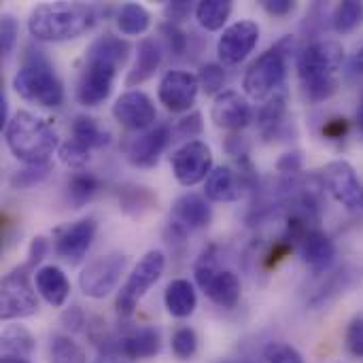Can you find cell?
Instances as JSON below:
<instances>
[{
    "mask_svg": "<svg viewBox=\"0 0 363 363\" xmlns=\"http://www.w3.org/2000/svg\"><path fill=\"white\" fill-rule=\"evenodd\" d=\"M238 170L232 166H217L206 179V198L213 202H236L240 200L242 191L255 183L253 168L247 157L238 160Z\"/></svg>",
    "mask_w": 363,
    "mask_h": 363,
    "instance_id": "30bf717a",
    "label": "cell"
},
{
    "mask_svg": "<svg viewBox=\"0 0 363 363\" xmlns=\"http://www.w3.org/2000/svg\"><path fill=\"white\" fill-rule=\"evenodd\" d=\"M200 289L208 296L213 304L221 308H234L242 296L240 279L232 270H223V268L213 277H208L204 283H200Z\"/></svg>",
    "mask_w": 363,
    "mask_h": 363,
    "instance_id": "44dd1931",
    "label": "cell"
},
{
    "mask_svg": "<svg viewBox=\"0 0 363 363\" xmlns=\"http://www.w3.org/2000/svg\"><path fill=\"white\" fill-rule=\"evenodd\" d=\"M259 26L251 19H240L223 30L217 43V53L223 64H240L257 45Z\"/></svg>",
    "mask_w": 363,
    "mask_h": 363,
    "instance_id": "4fadbf2b",
    "label": "cell"
},
{
    "mask_svg": "<svg viewBox=\"0 0 363 363\" xmlns=\"http://www.w3.org/2000/svg\"><path fill=\"white\" fill-rule=\"evenodd\" d=\"M294 49H296V40L287 36L279 40L272 49L264 51L245 72L242 87L247 96L255 100H264L270 98L274 91H279L283 87L287 74V60Z\"/></svg>",
    "mask_w": 363,
    "mask_h": 363,
    "instance_id": "8992f818",
    "label": "cell"
},
{
    "mask_svg": "<svg viewBox=\"0 0 363 363\" xmlns=\"http://www.w3.org/2000/svg\"><path fill=\"white\" fill-rule=\"evenodd\" d=\"M151 26V15L143 4L136 2H128L121 6L119 15H117V28L121 30V34L125 36H138L145 34Z\"/></svg>",
    "mask_w": 363,
    "mask_h": 363,
    "instance_id": "4dcf8cb0",
    "label": "cell"
},
{
    "mask_svg": "<svg viewBox=\"0 0 363 363\" xmlns=\"http://www.w3.org/2000/svg\"><path fill=\"white\" fill-rule=\"evenodd\" d=\"M357 125H359V132L363 130V98L359 102V108H357Z\"/></svg>",
    "mask_w": 363,
    "mask_h": 363,
    "instance_id": "f5cc1de1",
    "label": "cell"
},
{
    "mask_svg": "<svg viewBox=\"0 0 363 363\" xmlns=\"http://www.w3.org/2000/svg\"><path fill=\"white\" fill-rule=\"evenodd\" d=\"M172 217H174V225H179L181 230L187 232V230L206 228L211 223L213 211H211L206 198H202L198 194H183L172 204Z\"/></svg>",
    "mask_w": 363,
    "mask_h": 363,
    "instance_id": "ffe728a7",
    "label": "cell"
},
{
    "mask_svg": "<svg viewBox=\"0 0 363 363\" xmlns=\"http://www.w3.org/2000/svg\"><path fill=\"white\" fill-rule=\"evenodd\" d=\"M264 357L268 363H304L302 355L285 342H270L264 349Z\"/></svg>",
    "mask_w": 363,
    "mask_h": 363,
    "instance_id": "ab89813d",
    "label": "cell"
},
{
    "mask_svg": "<svg viewBox=\"0 0 363 363\" xmlns=\"http://www.w3.org/2000/svg\"><path fill=\"white\" fill-rule=\"evenodd\" d=\"M0 363H30L28 359H19V357H4L2 355V362Z\"/></svg>",
    "mask_w": 363,
    "mask_h": 363,
    "instance_id": "db71d44e",
    "label": "cell"
},
{
    "mask_svg": "<svg viewBox=\"0 0 363 363\" xmlns=\"http://www.w3.org/2000/svg\"><path fill=\"white\" fill-rule=\"evenodd\" d=\"M285 113H287V94L281 87L262 104V108L257 113V130H259L262 138L270 140L279 134L283 119H285Z\"/></svg>",
    "mask_w": 363,
    "mask_h": 363,
    "instance_id": "484cf974",
    "label": "cell"
},
{
    "mask_svg": "<svg viewBox=\"0 0 363 363\" xmlns=\"http://www.w3.org/2000/svg\"><path fill=\"white\" fill-rule=\"evenodd\" d=\"M200 83L198 77L185 70H168L157 87L160 102L172 113H185L194 106Z\"/></svg>",
    "mask_w": 363,
    "mask_h": 363,
    "instance_id": "5bb4252c",
    "label": "cell"
},
{
    "mask_svg": "<svg viewBox=\"0 0 363 363\" xmlns=\"http://www.w3.org/2000/svg\"><path fill=\"white\" fill-rule=\"evenodd\" d=\"M253 113L245 96H240L234 89L221 91L211 108V119L215 121L217 128L228 130V132H238L249 125Z\"/></svg>",
    "mask_w": 363,
    "mask_h": 363,
    "instance_id": "ac0fdd59",
    "label": "cell"
},
{
    "mask_svg": "<svg viewBox=\"0 0 363 363\" xmlns=\"http://www.w3.org/2000/svg\"><path fill=\"white\" fill-rule=\"evenodd\" d=\"M17 34H19V30H17L15 17L4 13L2 19H0V49H2V55H9L13 51V47L17 43Z\"/></svg>",
    "mask_w": 363,
    "mask_h": 363,
    "instance_id": "b9f144b4",
    "label": "cell"
},
{
    "mask_svg": "<svg viewBox=\"0 0 363 363\" xmlns=\"http://www.w3.org/2000/svg\"><path fill=\"white\" fill-rule=\"evenodd\" d=\"M232 13V2L230 0H200L196 4V17L200 26L208 32H217L223 28Z\"/></svg>",
    "mask_w": 363,
    "mask_h": 363,
    "instance_id": "f546056e",
    "label": "cell"
},
{
    "mask_svg": "<svg viewBox=\"0 0 363 363\" xmlns=\"http://www.w3.org/2000/svg\"><path fill=\"white\" fill-rule=\"evenodd\" d=\"M119 202H121V208L132 215V217H140L143 213L151 211L157 202L155 194L149 191L147 187H136V185H130V187H123L119 191Z\"/></svg>",
    "mask_w": 363,
    "mask_h": 363,
    "instance_id": "d6a6232c",
    "label": "cell"
},
{
    "mask_svg": "<svg viewBox=\"0 0 363 363\" xmlns=\"http://www.w3.org/2000/svg\"><path fill=\"white\" fill-rule=\"evenodd\" d=\"M198 83H200V89L206 94V96H219L223 85H225V70L223 66L219 64H204L198 72Z\"/></svg>",
    "mask_w": 363,
    "mask_h": 363,
    "instance_id": "d590c367",
    "label": "cell"
},
{
    "mask_svg": "<svg viewBox=\"0 0 363 363\" xmlns=\"http://www.w3.org/2000/svg\"><path fill=\"white\" fill-rule=\"evenodd\" d=\"M300 168H302V160H300L298 153H287V155H283L279 160V172H283L287 177L289 174H298Z\"/></svg>",
    "mask_w": 363,
    "mask_h": 363,
    "instance_id": "c3c4849f",
    "label": "cell"
},
{
    "mask_svg": "<svg viewBox=\"0 0 363 363\" xmlns=\"http://www.w3.org/2000/svg\"><path fill=\"white\" fill-rule=\"evenodd\" d=\"M96 23V11L83 2H47L32 9L28 17V30L36 40L62 43L72 40L91 30Z\"/></svg>",
    "mask_w": 363,
    "mask_h": 363,
    "instance_id": "3957f363",
    "label": "cell"
},
{
    "mask_svg": "<svg viewBox=\"0 0 363 363\" xmlns=\"http://www.w3.org/2000/svg\"><path fill=\"white\" fill-rule=\"evenodd\" d=\"M72 138L87 149H102L111 143V132L104 130L94 117L77 115L72 121Z\"/></svg>",
    "mask_w": 363,
    "mask_h": 363,
    "instance_id": "83f0119b",
    "label": "cell"
},
{
    "mask_svg": "<svg viewBox=\"0 0 363 363\" xmlns=\"http://www.w3.org/2000/svg\"><path fill=\"white\" fill-rule=\"evenodd\" d=\"M363 6L362 2H355V0H347V2H340L334 11V30L338 34H349L353 32L359 21H362Z\"/></svg>",
    "mask_w": 363,
    "mask_h": 363,
    "instance_id": "e575fe53",
    "label": "cell"
},
{
    "mask_svg": "<svg viewBox=\"0 0 363 363\" xmlns=\"http://www.w3.org/2000/svg\"><path fill=\"white\" fill-rule=\"evenodd\" d=\"M128 262L130 259L125 253H106V255L94 257L79 274L81 291L91 300L106 298L119 285V279L125 272Z\"/></svg>",
    "mask_w": 363,
    "mask_h": 363,
    "instance_id": "9c48e42d",
    "label": "cell"
},
{
    "mask_svg": "<svg viewBox=\"0 0 363 363\" xmlns=\"http://www.w3.org/2000/svg\"><path fill=\"white\" fill-rule=\"evenodd\" d=\"M113 115L128 130H149L157 117L153 100L138 89L121 94L113 104Z\"/></svg>",
    "mask_w": 363,
    "mask_h": 363,
    "instance_id": "2e32d148",
    "label": "cell"
},
{
    "mask_svg": "<svg viewBox=\"0 0 363 363\" xmlns=\"http://www.w3.org/2000/svg\"><path fill=\"white\" fill-rule=\"evenodd\" d=\"M30 266H17L11 270L0 285V319L13 321V319H26L36 315L38 300L34 294V287L30 283Z\"/></svg>",
    "mask_w": 363,
    "mask_h": 363,
    "instance_id": "ba28073f",
    "label": "cell"
},
{
    "mask_svg": "<svg viewBox=\"0 0 363 363\" xmlns=\"http://www.w3.org/2000/svg\"><path fill=\"white\" fill-rule=\"evenodd\" d=\"M89 153H91V149H87L85 145H81V143L74 140V138L66 140V143L60 145V149H57L60 160H62L68 168H74V170H81L83 166H87V162H89V157H91Z\"/></svg>",
    "mask_w": 363,
    "mask_h": 363,
    "instance_id": "8d00e7d4",
    "label": "cell"
},
{
    "mask_svg": "<svg viewBox=\"0 0 363 363\" xmlns=\"http://www.w3.org/2000/svg\"><path fill=\"white\" fill-rule=\"evenodd\" d=\"M98 189L100 181L91 172H74L68 181V202L72 208H81L96 196Z\"/></svg>",
    "mask_w": 363,
    "mask_h": 363,
    "instance_id": "1f68e13d",
    "label": "cell"
},
{
    "mask_svg": "<svg viewBox=\"0 0 363 363\" xmlns=\"http://www.w3.org/2000/svg\"><path fill=\"white\" fill-rule=\"evenodd\" d=\"M202 132V115L198 111L185 115L179 123H177V134L181 138H196Z\"/></svg>",
    "mask_w": 363,
    "mask_h": 363,
    "instance_id": "ee69618b",
    "label": "cell"
},
{
    "mask_svg": "<svg viewBox=\"0 0 363 363\" xmlns=\"http://www.w3.org/2000/svg\"><path fill=\"white\" fill-rule=\"evenodd\" d=\"M4 140L9 151L26 166L49 164L53 151L60 149V138L53 125L30 111H19L11 117L4 130Z\"/></svg>",
    "mask_w": 363,
    "mask_h": 363,
    "instance_id": "277c9868",
    "label": "cell"
},
{
    "mask_svg": "<svg viewBox=\"0 0 363 363\" xmlns=\"http://www.w3.org/2000/svg\"><path fill=\"white\" fill-rule=\"evenodd\" d=\"M357 274H359L357 268H342V270L334 272V274H332V277L313 294V298L308 300V304H311L313 308H323V306L332 304L340 294H345V291L355 283Z\"/></svg>",
    "mask_w": 363,
    "mask_h": 363,
    "instance_id": "4316f807",
    "label": "cell"
},
{
    "mask_svg": "<svg viewBox=\"0 0 363 363\" xmlns=\"http://www.w3.org/2000/svg\"><path fill=\"white\" fill-rule=\"evenodd\" d=\"M351 70H353V72H363V47L353 55V60H351Z\"/></svg>",
    "mask_w": 363,
    "mask_h": 363,
    "instance_id": "816d5d0a",
    "label": "cell"
},
{
    "mask_svg": "<svg viewBox=\"0 0 363 363\" xmlns=\"http://www.w3.org/2000/svg\"><path fill=\"white\" fill-rule=\"evenodd\" d=\"M94 236H96V219L87 217L68 223L55 232V253L70 266H77L87 255Z\"/></svg>",
    "mask_w": 363,
    "mask_h": 363,
    "instance_id": "9a60e30c",
    "label": "cell"
},
{
    "mask_svg": "<svg viewBox=\"0 0 363 363\" xmlns=\"http://www.w3.org/2000/svg\"><path fill=\"white\" fill-rule=\"evenodd\" d=\"M34 338L32 334L21 328V325H9L2 332V355L4 357H19V359H30L34 353Z\"/></svg>",
    "mask_w": 363,
    "mask_h": 363,
    "instance_id": "f1b7e54d",
    "label": "cell"
},
{
    "mask_svg": "<svg viewBox=\"0 0 363 363\" xmlns=\"http://www.w3.org/2000/svg\"><path fill=\"white\" fill-rule=\"evenodd\" d=\"M164 304H166V311L177 319L191 317L198 306V296H196L194 285L185 279L170 281L164 291Z\"/></svg>",
    "mask_w": 363,
    "mask_h": 363,
    "instance_id": "d4e9b609",
    "label": "cell"
},
{
    "mask_svg": "<svg viewBox=\"0 0 363 363\" xmlns=\"http://www.w3.org/2000/svg\"><path fill=\"white\" fill-rule=\"evenodd\" d=\"M345 345H347V351L353 357H363V315L355 317L349 323L347 336H345Z\"/></svg>",
    "mask_w": 363,
    "mask_h": 363,
    "instance_id": "60d3db41",
    "label": "cell"
},
{
    "mask_svg": "<svg viewBox=\"0 0 363 363\" xmlns=\"http://www.w3.org/2000/svg\"><path fill=\"white\" fill-rule=\"evenodd\" d=\"M342 60L345 47L338 40H315L298 53V77L306 100L321 102L336 94Z\"/></svg>",
    "mask_w": 363,
    "mask_h": 363,
    "instance_id": "7a4b0ae2",
    "label": "cell"
},
{
    "mask_svg": "<svg viewBox=\"0 0 363 363\" xmlns=\"http://www.w3.org/2000/svg\"><path fill=\"white\" fill-rule=\"evenodd\" d=\"M160 34L164 38V43L168 45V49L174 53V55H181L187 47V36L174 26V23H164L160 28Z\"/></svg>",
    "mask_w": 363,
    "mask_h": 363,
    "instance_id": "7bdbcfd3",
    "label": "cell"
},
{
    "mask_svg": "<svg viewBox=\"0 0 363 363\" xmlns=\"http://www.w3.org/2000/svg\"><path fill=\"white\" fill-rule=\"evenodd\" d=\"M191 2H187V0H174V2H168L166 4V9H164V13H166V17H168V23H179V21H185L187 17H189V13H191Z\"/></svg>",
    "mask_w": 363,
    "mask_h": 363,
    "instance_id": "f6af8a7d",
    "label": "cell"
},
{
    "mask_svg": "<svg viewBox=\"0 0 363 363\" xmlns=\"http://www.w3.org/2000/svg\"><path fill=\"white\" fill-rule=\"evenodd\" d=\"M262 6L274 17H285L296 9V2L294 0H262Z\"/></svg>",
    "mask_w": 363,
    "mask_h": 363,
    "instance_id": "7dc6e473",
    "label": "cell"
},
{
    "mask_svg": "<svg viewBox=\"0 0 363 363\" xmlns=\"http://www.w3.org/2000/svg\"><path fill=\"white\" fill-rule=\"evenodd\" d=\"M51 166L49 164H36V166H26L23 170H17L11 177V187L13 189H28L38 183H43L49 177Z\"/></svg>",
    "mask_w": 363,
    "mask_h": 363,
    "instance_id": "74e56055",
    "label": "cell"
},
{
    "mask_svg": "<svg viewBox=\"0 0 363 363\" xmlns=\"http://www.w3.org/2000/svg\"><path fill=\"white\" fill-rule=\"evenodd\" d=\"M49 363H87V357L70 336L55 334L49 340Z\"/></svg>",
    "mask_w": 363,
    "mask_h": 363,
    "instance_id": "836d02e7",
    "label": "cell"
},
{
    "mask_svg": "<svg viewBox=\"0 0 363 363\" xmlns=\"http://www.w3.org/2000/svg\"><path fill=\"white\" fill-rule=\"evenodd\" d=\"M298 251H300L302 262L315 274L325 272L334 264V257H336V245H334V240L323 230H319V228H313V230H308L302 236V240L298 242Z\"/></svg>",
    "mask_w": 363,
    "mask_h": 363,
    "instance_id": "d6986e66",
    "label": "cell"
},
{
    "mask_svg": "<svg viewBox=\"0 0 363 363\" xmlns=\"http://www.w3.org/2000/svg\"><path fill=\"white\" fill-rule=\"evenodd\" d=\"M117 349L128 359H149V357H155L160 353L162 334H160V330L145 325V328H138V330L125 334L119 340Z\"/></svg>",
    "mask_w": 363,
    "mask_h": 363,
    "instance_id": "7402d4cb",
    "label": "cell"
},
{
    "mask_svg": "<svg viewBox=\"0 0 363 363\" xmlns=\"http://www.w3.org/2000/svg\"><path fill=\"white\" fill-rule=\"evenodd\" d=\"M13 89L23 100L45 108H55L64 102L62 81L51 60L38 49L26 51L21 66L13 77Z\"/></svg>",
    "mask_w": 363,
    "mask_h": 363,
    "instance_id": "5b68a950",
    "label": "cell"
},
{
    "mask_svg": "<svg viewBox=\"0 0 363 363\" xmlns=\"http://www.w3.org/2000/svg\"><path fill=\"white\" fill-rule=\"evenodd\" d=\"M162 45L155 40V38H143L138 43V49H136V62L132 66V70L128 72V79H125V85L128 87H136V85H143L145 81H149L155 70L160 68L162 64Z\"/></svg>",
    "mask_w": 363,
    "mask_h": 363,
    "instance_id": "603a6c76",
    "label": "cell"
},
{
    "mask_svg": "<svg viewBox=\"0 0 363 363\" xmlns=\"http://www.w3.org/2000/svg\"><path fill=\"white\" fill-rule=\"evenodd\" d=\"M104 363H123V362H104Z\"/></svg>",
    "mask_w": 363,
    "mask_h": 363,
    "instance_id": "11a10c76",
    "label": "cell"
},
{
    "mask_svg": "<svg viewBox=\"0 0 363 363\" xmlns=\"http://www.w3.org/2000/svg\"><path fill=\"white\" fill-rule=\"evenodd\" d=\"M164 268H166V257L162 251L153 249L149 253H145L140 257V262L134 266V270L130 272L125 285L121 287L119 296H117V313L121 317H130L138 302L147 296V291L160 281V277L164 274Z\"/></svg>",
    "mask_w": 363,
    "mask_h": 363,
    "instance_id": "52a82bcc",
    "label": "cell"
},
{
    "mask_svg": "<svg viewBox=\"0 0 363 363\" xmlns=\"http://www.w3.org/2000/svg\"><path fill=\"white\" fill-rule=\"evenodd\" d=\"M170 164L174 179L185 187H194L213 172V151L202 140H189L174 151Z\"/></svg>",
    "mask_w": 363,
    "mask_h": 363,
    "instance_id": "8fae6325",
    "label": "cell"
},
{
    "mask_svg": "<svg viewBox=\"0 0 363 363\" xmlns=\"http://www.w3.org/2000/svg\"><path fill=\"white\" fill-rule=\"evenodd\" d=\"M172 351L179 359H191L198 351V336L191 328H179L172 336Z\"/></svg>",
    "mask_w": 363,
    "mask_h": 363,
    "instance_id": "f35d334b",
    "label": "cell"
},
{
    "mask_svg": "<svg viewBox=\"0 0 363 363\" xmlns=\"http://www.w3.org/2000/svg\"><path fill=\"white\" fill-rule=\"evenodd\" d=\"M321 179H323V187H328V191L334 196V200L340 202L345 208L355 211L362 206L363 189L359 185V177L349 162H345V160L330 162L323 168Z\"/></svg>",
    "mask_w": 363,
    "mask_h": 363,
    "instance_id": "7c38bea8",
    "label": "cell"
},
{
    "mask_svg": "<svg viewBox=\"0 0 363 363\" xmlns=\"http://www.w3.org/2000/svg\"><path fill=\"white\" fill-rule=\"evenodd\" d=\"M34 283L38 294L43 296V300L53 306V308H62L70 296V283L66 279V274L57 268V266H43L36 270L34 274Z\"/></svg>",
    "mask_w": 363,
    "mask_h": 363,
    "instance_id": "cb8c5ba5",
    "label": "cell"
},
{
    "mask_svg": "<svg viewBox=\"0 0 363 363\" xmlns=\"http://www.w3.org/2000/svg\"><path fill=\"white\" fill-rule=\"evenodd\" d=\"M347 130H349L347 119H332V121L325 123L323 134H325L328 138H332V140H338V138H342V136L347 134Z\"/></svg>",
    "mask_w": 363,
    "mask_h": 363,
    "instance_id": "681fc988",
    "label": "cell"
},
{
    "mask_svg": "<svg viewBox=\"0 0 363 363\" xmlns=\"http://www.w3.org/2000/svg\"><path fill=\"white\" fill-rule=\"evenodd\" d=\"M9 121H11V119H9V100H6V94L0 91V128L6 130Z\"/></svg>",
    "mask_w": 363,
    "mask_h": 363,
    "instance_id": "f907efd6",
    "label": "cell"
},
{
    "mask_svg": "<svg viewBox=\"0 0 363 363\" xmlns=\"http://www.w3.org/2000/svg\"><path fill=\"white\" fill-rule=\"evenodd\" d=\"M47 251H49V242H47L43 236H36V238L30 242V253H28V262H26V264H28L30 268H34V266L47 255Z\"/></svg>",
    "mask_w": 363,
    "mask_h": 363,
    "instance_id": "bcb514c9",
    "label": "cell"
},
{
    "mask_svg": "<svg viewBox=\"0 0 363 363\" xmlns=\"http://www.w3.org/2000/svg\"><path fill=\"white\" fill-rule=\"evenodd\" d=\"M362 138H363V130H362Z\"/></svg>",
    "mask_w": 363,
    "mask_h": 363,
    "instance_id": "9f6ffc18",
    "label": "cell"
},
{
    "mask_svg": "<svg viewBox=\"0 0 363 363\" xmlns=\"http://www.w3.org/2000/svg\"><path fill=\"white\" fill-rule=\"evenodd\" d=\"M170 143V128L166 123H160L155 128L145 130L136 138L128 143V160L136 168H151L160 162V155Z\"/></svg>",
    "mask_w": 363,
    "mask_h": 363,
    "instance_id": "e0dca14e",
    "label": "cell"
},
{
    "mask_svg": "<svg viewBox=\"0 0 363 363\" xmlns=\"http://www.w3.org/2000/svg\"><path fill=\"white\" fill-rule=\"evenodd\" d=\"M130 53V43L104 34L98 36L85 51V64L77 83V100L83 106H98L102 104L115 85V77L119 68L125 64Z\"/></svg>",
    "mask_w": 363,
    "mask_h": 363,
    "instance_id": "6da1fadb",
    "label": "cell"
}]
</instances>
